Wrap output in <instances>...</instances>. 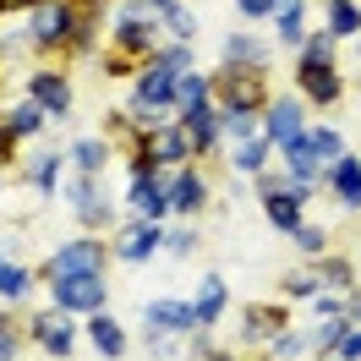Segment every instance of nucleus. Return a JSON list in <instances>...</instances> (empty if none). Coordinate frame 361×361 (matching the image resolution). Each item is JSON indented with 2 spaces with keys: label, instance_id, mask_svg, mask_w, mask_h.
<instances>
[{
  "label": "nucleus",
  "instance_id": "nucleus-1",
  "mask_svg": "<svg viewBox=\"0 0 361 361\" xmlns=\"http://www.w3.org/2000/svg\"><path fill=\"white\" fill-rule=\"evenodd\" d=\"M208 93H214L219 110L263 115V110H269V66H235V61H225L219 77L208 82Z\"/></svg>",
  "mask_w": 361,
  "mask_h": 361
},
{
  "label": "nucleus",
  "instance_id": "nucleus-2",
  "mask_svg": "<svg viewBox=\"0 0 361 361\" xmlns=\"http://www.w3.org/2000/svg\"><path fill=\"white\" fill-rule=\"evenodd\" d=\"M49 295L61 312H104V279L99 274H61V279H49Z\"/></svg>",
  "mask_w": 361,
  "mask_h": 361
},
{
  "label": "nucleus",
  "instance_id": "nucleus-3",
  "mask_svg": "<svg viewBox=\"0 0 361 361\" xmlns=\"http://www.w3.org/2000/svg\"><path fill=\"white\" fill-rule=\"evenodd\" d=\"M159 170L148 164V159H132V186H126V208H132L137 219H164L170 214V203H164V186H159Z\"/></svg>",
  "mask_w": 361,
  "mask_h": 361
},
{
  "label": "nucleus",
  "instance_id": "nucleus-4",
  "mask_svg": "<svg viewBox=\"0 0 361 361\" xmlns=\"http://www.w3.org/2000/svg\"><path fill=\"white\" fill-rule=\"evenodd\" d=\"M71 23H77V6H66V0H39V6H33V23H27V39L55 49V44L71 39Z\"/></svg>",
  "mask_w": 361,
  "mask_h": 361
},
{
  "label": "nucleus",
  "instance_id": "nucleus-5",
  "mask_svg": "<svg viewBox=\"0 0 361 361\" xmlns=\"http://www.w3.org/2000/svg\"><path fill=\"white\" fill-rule=\"evenodd\" d=\"M99 269H104V241H93V235L55 247V252H49V263H44L49 279H61V274H99Z\"/></svg>",
  "mask_w": 361,
  "mask_h": 361
},
{
  "label": "nucleus",
  "instance_id": "nucleus-6",
  "mask_svg": "<svg viewBox=\"0 0 361 361\" xmlns=\"http://www.w3.org/2000/svg\"><path fill=\"white\" fill-rule=\"evenodd\" d=\"M115 49H121L115 71L132 66V55H148V49H154V27H148V17H142L137 6H126V11H121V27H115Z\"/></svg>",
  "mask_w": 361,
  "mask_h": 361
},
{
  "label": "nucleus",
  "instance_id": "nucleus-7",
  "mask_svg": "<svg viewBox=\"0 0 361 361\" xmlns=\"http://www.w3.org/2000/svg\"><path fill=\"white\" fill-rule=\"evenodd\" d=\"M164 104H176V71L164 66V61H154V66L137 77L132 110H164Z\"/></svg>",
  "mask_w": 361,
  "mask_h": 361
},
{
  "label": "nucleus",
  "instance_id": "nucleus-8",
  "mask_svg": "<svg viewBox=\"0 0 361 361\" xmlns=\"http://www.w3.org/2000/svg\"><path fill=\"white\" fill-rule=\"evenodd\" d=\"M301 132H307V126H301V99H274L269 110H263V142L285 148V142H295Z\"/></svg>",
  "mask_w": 361,
  "mask_h": 361
},
{
  "label": "nucleus",
  "instance_id": "nucleus-9",
  "mask_svg": "<svg viewBox=\"0 0 361 361\" xmlns=\"http://www.w3.org/2000/svg\"><path fill=\"white\" fill-rule=\"evenodd\" d=\"M203 197H208L203 176H197V170H186V164L164 180V203H170V214H192V208H203Z\"/></svg>",
  "mask_w": 361,
  "mask_h": 361
},
{
  "label": "nucleus",
  "instance_id": "nucleus-10",
  "mask_svg": "<svg viewBox=\"0 0 361 361\" xmlns=\"http://www.w3.org/2000/svg\"><path fill=\"white\" fill-rule=\"evenodd\" d=\"M27 93H33V104L49 115H66L71 110V88H66V77L61 71H39L33 82H27Z\"/></svg>",
  "mask_w": 361,
  "mask_h": 361
},
{
  "label": "nucleus",
  "instance_id": "nucleus-11",
  "mask_svg": "<svg viewBox=\"0 0 361 361\" xmlns=\"http://www.w3.org/2000/svg\"><path fill=\"white\" fill-rule=\"evenodd\" d=\"M148 329H159V334H186V329H197V312H192V301H154V307H148Z\"/></svg>",
  "mask_w": 361,
  "mask_h": 361
},
{
  "label": "nucleus",
  "instance_id": "nucleus-12",
  "mask_svg": "<svg viewBox=\"0 0 361 361\" xmlns=\"http://www.w3.org/2000/svg\"><path fill=\"white\" fill-rule=\"evenodd\" d=\"M295 77H301V93H312L317 104H334V99H339V71H334V66L301 61V66H295Z\"/></svg>",
  "mask_w": 361,
  "mask_h": 361
},
{
  "label": "nucleus",
  "instance_id": "nucleus-13",
  "mask_svg": "<svg viewBox=\"0 0 361 361\" xmlns=\"http://www.w3.org/2000/svg\"><path fill=\"white\" fill-rule=\"evenodd\" d=\"M33 339H39L55 361L71 356V329H66V317H61V312H39V317H33Z\"/></svg>",
  "mask_w": 361,
  "mask_h": 361
},
{
  "label": "nucleus",
  "instance_id": "nucleus-14",
  "mask_svg": "<svg viewBox=\"0 0 361 361\" xmlns=\"http://www.w3.org/2000/svg\"><path fill=\"white\" fill-rule=\"evenodd\" d=\"M88 334H93V345H99V356H104V361H121V356H126V334H121V323H115V317L88 312Z\"/></svg>",
  "mask_w": 361,
  "mask_h": 361
},
{
  "label": "nucleus",
  "instance_id": "nucleus-15",
  "mask_svg": "<svg viewBox=\"0 0 361 361\" xmlns=\"http://www.w3.org/2000/svg\"><path fill=\"white\" fill-rule=\"evenodd\" d=\"M154 247H159V225L154 219H137V230H126V235L115 241V257H121V263H137V257H148Z\"/></svg>",
  "mask_w": 361,
  "mask_h": 361
},
{
  "label": "nucleus",
  "instance_id": "nucleus-16",
  "mask_svg": "<svg viewBox=\"0 0 361 361\" xmlns=\"http://www.w3.org/2000/svg\"><path fill=\"white\" fill-rule=\"evenodd\" d=\"M329 180H334V197H339L345 208H361V159L345 154L334 170H329Z\"/></svg>",
  "mask_w": 361,
  "mask_h": 361
},
{
  "label": "nucleus",
  "instance_id": "nucleus-17",
  "mask_svg": "<svg viewBox=\"0 0 361 361\" xmlns=\"http://www.w3.org/2000/svg\"><path fill=\"white\" fill-rule=\"evenodd\" d=\"M208 82L197 77V71H186V77H176V110H180V121H192L197 110H208Z\"/></svg>",
  "mask_w": 361,
  "mask_h": 361
},
{
  "label": "nucleus",
  "instance_id": "nucleus-18",
  "mask_svg": "<svg viewBox=\"0 0 361 361\" xmlns=\"http://www.w3.org/2000/svg\"><path fill=\"white\" fill-rule=\"evenodd\" d=\"M77 214H82V225H110V197L99 192L93 176H82V186H77Z\"/></svg>",
  "mask_w": 361,
  "mask_h": 361
},
{
  "label": "nucleus",
  "instance_id": "nucleus-19",
  "mask_svg": "<svg viewBox=\"0 0 361 361\" xmlns=\"http://www.w3.org/2000/svg\"><path fill=\"white\" fill-rule=\"evenodd\" d=\"M192 312H197V323H219L225 317V279L219 274H203V290L192 301Z\"/></svg>",
  "mask_w": 361,
  "mask_h": 361
},
{
  "label": "nucleus",
  "instance_id": "nucleus-20",
  "mask_svg": "<svg viewBox=\"0 0 361 361\" xmlns=\"http://www.w3.org/2000/svg\"><path fill=\"white\" fill-rule=\"evenodd\" d=\"M285 164H290V176L301 180V186H317V176H323V164H317L312 148H307V132L295 137V142H285Z\"/></svg>",
  "mask_w": 361,
  "mask_h": 361
},
{
  "label": "nucleus",
  "instance_id": "nucleus-21",
  "mask_svg": "<svg viewBox=\"0 0 361 361\" xmlns=\"http://www.w3.org/2000/svg\"><path fill=\"white\" fill-rule=\"evenodd\" d=\"M180 126H186V137H192V148H214V142H219V104L197 110L192 121H180Z\"/></svg>",
  "mask_w": 361,
  "mask_h": 361
},
{
  "label": "nucleus",
  "instance_id": "nucleus-22",
  "mask_svg": "<svg viewBox=\"0 0 361 361\" xmlns=\"http://www.w3.org/2000/svg\"><path fill=\"white\" fill-rule=\"evenodd\" d=\"M307 148H312L317 164H339V159H345V137H339L334 126H317V132H307Z\"/></svg>",
  "mask_w": 361,
  "mask_h": 361
},
{
  "label": "nucleus",
  "instance_id": "nucleus-23",
  "mask_svg": "<svg viewBox=\"0 0 361 361\" xmlns=\"http://www.w3.org/2000/svg\"><path fill=\"white\" fill-rule=\"evenodd\" d=\"M329 33H334V39L361 33V6L356 0H329Z\"/></svg>",
  "mask_w": 361,
  "mask_h": 361
},
{
  "label": "nucleus",
  "instance_id": "nucleus-24",
  "mask_svg": "<svg viewBox=\"0 0 361 361\" xmlns=\"http://www.w3.org/2000/svg\"><path fill=\"white\" fill-rule=\"evenodd\" d=\"M247 339H263V334H279L285 329V307H247Z\"/></svg>",
  "mask_w": 361,
  "mask_h": 361
},
{
  "label": "nucleus",
  "instance_id": "nucleus-25",
  "mask_svg": "<svg viewBox=\"0 0 361 361\" xmlns=\"http://www.w3.org/2000/svg\"><path fill=\"white\" fill-rule=\"evenodd\" d=\"M225 61H235V66H269V44H257V39H225Z\"/></svg>",
  "mask_w": 361,
  "mask_h": 361
},
{
  "label": "nucleus",
  "instance_id": "nucleus-26",
  "mask_svg": "<svg viewBox=\"0 0 361 361\" xmlns=\"http://www.w3.org/2000/svg\"><path fill=\"white\" fill-rule=\"evenodd\" d=\"M39 126H44V110H39L33 99H27V104H17V110L6 115V132H11V137H33Z\"/></svg>",
  "mask_w": 361,
  "mask_h": 361
},
{
  "label": "nucleus",
  "instance_id": "nucleus-27",
  "mask_svg": "<svg viewBox=\"0 0 361 361\" xmlns=\"http://www.w3.org/2000/svg\"><path fill=\"white\" fill-rule=\"evenodd\" d=\"M71 159L82 164V176H99V170H104V159H110V148H104L99 137H82V142L71 148Z\"/></svg>",
  "mask_w": 361,
  "mask_h": 361
},
{
  "label": "nucleus",
  "instance_id": "nucleus-28",
  "mask_svg": "<svg viewBox=\"0 0 361 361\" xmlns=\"http://www.w3.org/2000/svg\"><path fill=\"white\" fill-rule=\"evenodd\" d=\"M263 159H269V142H263V132L247 137V142H235V170L257 176V170H263Z\"/></svg>",
  "mask_w": 361,
  "mask_h": 361
},
{
  "label": "nucleus",
  "instance_id": "nucleus-29",
  "mask_svg": "<svg viewBox=\"0 0 361 361\" xmlns=\"http://www.w3.org/2000/svg\"><path fill=\"white\" fill-rule=\"evenodd\" d=\"M279 39L301 44V0H279Z\"/></svg>",
  "mask_w": 361,
  "mask_h": 361
},
{
  "label": "nucleus",
  "instance_id": "nucleus-30",
  "mask_svg": "<svg viewBox=\"0 0 361 361\" xmlns=\"http://www.w3.org/2000/svg\"><path fill=\"white\" fill-rule=\"evenodd\" d=\"M329 55H334V33L323 27L312 39H301V61H317V66H329Z\"/></svg>",
  "mask_w": 361,
  "mask_h": 361
},
{
  "label": "nucleus",
  "instance_id": "nucleus-31",
  "mask_svg": "<svg viewBox=\"0 0 361 361\" xmlns=\"http://www.w3.org/2000/svg\"><path fill=\"white\" fill-rule=\"evenodd\" d=\"M55 176H61V154H44L33 164V192H55Z\"/></svg>",
  "mask_w": 361,
  "mask_h": 361
},
{
  "label": "nucleus",
  "instance_id": "nucleus-32",
  "mask_svg": "<svg viewBox=\"0 0 361 361\" xmlns=\"http://www.w3.org/2000/svg\"><path fill=\"white\" fill-rule=\"evenodd\" d=\"M317 279L345 290V285H350V263H345V257H323V263H317Z\"/></svg>",
  "mask_w": 361,
  "mask_h": 361
},
{
  "label": "nucleus",
  "instance_id": "nucleus-33",
  "mask_svg": "<svg viewBox=\"0 0 361 361\" xmlns=\"http://www.w3.org/2000/svg\"><path fill=\"white\" fill-rule=\"evenodd\" d=\"M0 295H6V301H23V295H27V274L6 263V274H0Z\"/></svg>",
  "mask_w": 361,
  "mask_h": 361
},
{
  "label": "nucleus",
  "instance_id": "nucleus-34",
  "mask_svg": "<svg viewBox=\"0 0 361 361\" xmlns=\"http://www.w3.org/2000/svg\"><path fill=\"white\" fill-rule=\"evenodd\" d=\"M164 23H170V33H176L180 44H186V39L197 33V23H192V11H180V6H170V11H164Z\"/></svg>",
  "mask_w": 361,
  "mask_h": 361
},
{
  "label": "nucleus",
  "instance_id": "nucleus-35",
  "mask_svg": "<svg viewBox=\"0 0 361 361\" xmlns=\"http://www.w3.org/2000/svg\"><path fill=\"white\" fill-rule=\"evenodd\" d=\"M159 61L176 71V77H186V71H192V49H186V44H170V49H159Z\"/></svg>",
  "mask_w": 361,
  "mask_h": 361
},
{
  "label": "nucleus",
  "instance_id": "nucleus-36",
  "mask_svg": "<svg viewBox=\"0 0 361 361\" xmlns=\"http://www.w3.org/2000/svg\"><path fill=\"white\" fill-rule=\"evenodd\" d=\"M334 356H339V361H356V356H361V329H356V323L334 339Z\"/></svg>",
  "mask_w": 361,
  "mask_h": 361
},
{
  "label": "nucleus",
  "instance_id": "nucleus-37",
  "mask_svg": "<svg viewBox=\"0 0 361 361\" xmlns=\"http://www.w3.org/2000/svg\"><path fill=\"white\" fill-rule=\"evenodd\" d=\"M164 247L176 252V257H186V252L197 247V235H192V230H170V235H164Z\"/></svg>",
  "mask_w": 361,
  "mask_h": 361
},
{
  "label": "nucleus",
  "instance_id": "nucleus-38",
  "mask_svg": "<svg viewBox=\"0 0 361 361\" xmlns=\"http://www.w3.org/2000/svg\"><path fill=\"white\" fill-rule=\"evenodd\" d=\"M290 235H295V241H301L307 252H323V230H312V225H295Z\"/></svg>",
  "mask_w": 361,
  "mask_h": 361
},
{
  "label": "nucleus",
  "instance_id": "nucleus-39",
  "mask_svg": "<svg viewBox=\"0 0 361 361\" xmlns=\"http://www.w3.org/2000/svg\"><path fill=\"white\" fill-rule=\"evenodd\" d=\"M295 350H307V339H301V334H279V339H274V356H295Z\"/></svg>",
  "mask_w": 361,
  "mask_h": 361
},
{
  "label": "nucleus",
  "instance_id": "nucleus-40",
  "mask_svg": "<svg viewBox=\"0 0 361 361\" xmlns=\"http://www.w3.org/2000/svg\"><path fill=\"white\" fill-rule=\"evenodd\" d=\"M241 11H247L252 23H257V17H269V11H279V0H241Z\"/></svg>",
  "mask_w": 361,
  "mask_h": 361
},
{
  "label": "nucleus",
  "instance_id": "nucleus-41",
  "mask_svg": "<svg viewBox=\"0 0 361 361\" xmlns=\"http://www.w3.org/2000/svg\"><path fill=\"white\" fill-rule=\"evenodd\" d=\"M290 295H317V279H307V274H295V279H290Z\"/></svg>",
  "mask_w": 361,
  "mask_h": 361
},
{
  "label": "nucleus",
  "instance_id": "nucleus-42",
  "mask_svg": "<svg viewBox=\"0 0 361 361\" xmlns=\"http://www.w3.org/2000/svg\"><path fill=\"white\" fill-rule=\"evenodd\" d=\"M17 356V334H11V329H0V361H11Z\"/></svg>",
  "mask_w": 361,
  "mask_h": 361
},
{
  "label": "nucleus",
  "instance_id": "nucleus-43",
  "mask_svg": "<svg viewBox=\"0 0 361 361\" xmlns=\"http://www.w3.org/2000/svg\"><path fill=\"white\" fill-rule=\"evenodd\" d=\"M345 317H350V323L361 317V290H350V301H345Z\"/></svg>",
  "mask_w": 361,
  "mask_h": 361
},
{
  "label": "nucleus",
  "instance_id": "nucleus-44",
  "mask_svg": "<svg viewBox=\"0 0 361 361\" xmlns=\"http://www.w3.org/2000/svg\"><path fill=\"white\" fill-rule=\"evenodd\" d=\"M39 0H0V11H33Z\"/></svg>",
  "mask_w": 361,
  "mask_h": 361
},
{
  "label": "nucleus",
  "instance_id": "nucleus-45",
  "mask_svg": "<svg viewBox=\"0 0 361 361\" xmlns=\"http://www.w3.org/2000/svg\"><path fill=\"white\" fill-rule=\"evenodd\" d=\"M11 154V132H6V121H0V159Z\"/></svg>",
  "mask_w": 361,
  "mask_h": 361
},
{
  "label": "nucleus",
  "instance_id": "nucleus-46",
  "mask_svg": "<svg viewBox=\"0 0 361 361\" xmlns=\"http://www.w3.org/2000/svg\"><path fill=\"white\" fill-rule=\"evenodd\" d=\"M148 6H154L159 17H164V11H170V6H180V0H148Z\"/></svg>",
  "mask_w": 361,
  "mask_h": 361
},
{
  "label": "nucleus",
  "instance_id": "nucleus-47",
  "mask_svg": "<svg viewBox=\"0 0 361 361\" xmlns=\"http://www.w3.org/2000/svg\"><path fill=\"white\" fill-rule=\"evenodd\" d=\"M214 361H235V356H214Z\"/></svg>",
  "mask_w": 361,
  "mask_h": 361
},
{
  "label": "nucleus",
  "instance_id": "nucleus-48",
  "mask_svg": "<svg viewBox=\"0 0 361 361\" xmlns=\"http://www.w3.org/2000/svg\"><path fill=\"white\" fill-rule=\"evenodd\" d=\"M0 274H6V257H0Z\"/></svg>",
  "mask_w": 361,
  "mask_h": 361
},
{
  "label": "nucleus",
  "instance_id": "nucleus-49",
  "mask_svg": "<svg viewBox=\"0 0 361 361\" xmlns=\"http://www.w3.org/2000/svg\"><path fill=\"white\" fill-rule=\"evenodd\" d=\"M77 6H93V0H77Z\"/></svg>",
  "mask_w": 361,
  "mask_h": 361
}]
</instances>
